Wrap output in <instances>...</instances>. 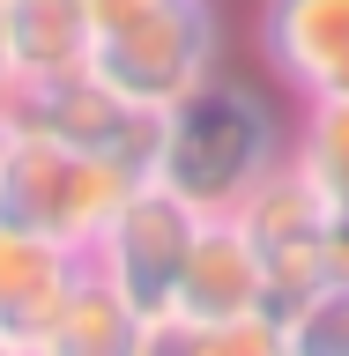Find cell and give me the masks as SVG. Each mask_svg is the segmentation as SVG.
Returning <instances> with one entry per match:
<instances>
[{
  "instance_id": "6",
  "label": "cell",
  "mask_w": 349,
  "mask_h": 356,
  "mask_svg": "<svg viewBox=\"0 0 349 356\" xmlns=\"http://www.w3.org/2000/svg\"><path fill=\"white\" fill-rule=\"evenodd\" d=\"M15 119L67 141V149H82V156L127 163V171H149V149H156V111L127 104L97 67H75V74H52V82H22Z\"/></svg>"
},
{
  "instance_id": "11",
  "label": "cell",
  "mask_w": 349,
  "mask_h": 356,
  "mask_svg": "<svg viewBox=\"0 0 349 356\" xmlns=\"http://www.w3.org/2000/svg\"><path fill=\"white\" fill-rule=\"evenodd\" d=\"M45 356H149V334L127 312V297L89 267L75 282V297L60 305L52 334H45Z\"/></svg>"
},
{
  "instance_id": "17",
  "label": "cell",
  "mask_w": 349,
  "mask_h": 356,
  "mask_svg": "<svg viewBox=\"0 0 349 356\" xmlns=\"http://www.w3.org/2000/svg\"><path fill=\"white\" fill-rule=\"evenodd\" d=\"M8 127H15V111H0V156H8Z\"/></svg>"
},
{
  "instance_id": "3",
  "label": "cell",
  "mask_w": 349,
  "mask_h": 356,
  "mask_svg": "<svg viewBox=\"0 0 349 356\" xmlns=\"http://www.w3.org/2000/svg\"><path fill=\"white\" fill-rule=\"evenodd\" d=\"M89 67L127 104L171 111L178 97H194L201 82L223 74V8L216 0H149L141 15L97 30Z\"/></svg>"
},
{
  "instance_id": "16",
  "label": "cell",
  "mask_w": 349,
  "mask_h": 356,
  "mask_svg": "<svg viewBox=\"0 0 349 356\" xmlns=\"http://www.w3.org/2000/svg\"><path fill=\"white\" fill-rule=\"evenodd\" d=\"M82 8L97 15V30H104V22H127V15H141L149 0H82Z\"/></svg>"
},
{
  "instance_id": "13",
  "label": "cell",
  "mask_w": 349,
  "mask_h": 356,
  "mask_svg": "<svg viewBox=\"0 0 349 356\" xmlns=\"http://www.w3.org/2000/svg\"><path fill=\"white\" fill-rule=\"evenodd\" d=\"M283 356H349V282H320L283 319Z\"/></svg>"
},
{
  "instance_id": "15",
  "label": "cell",
  "mask_w": 349,
  "mask_h": 356,
  "mask_svg": "<svg viewBox=\"0 0 349 356\" xmlns=\"http://www.w3.org/2000/svg\"><path fill=\"white\" fill-rule=\"evenodd\" d=\"M327 275H334V282H349V222H334V230H327Z\"/></svg>"
},
{
  "instance_id": "14",
  "label": "cell",
  "mask_w": 349,
  "mask_h": 356,
  "mask_svg": "<svg viewBox=\"0 0 349 356\" xmlns=\"http://www.w3.org/2000/svg\"><path fill=\"white\" fill-rule=\"evenodd\" d=\"M22 97V67H15V38H8V0H0V111H15Z\"/></svg>"
},
{
  "instance_id": "5",
  "label": "cell",
  "mask_w": 349,
  "mask_h": 356,
  "mask_svg": "<svg viewBox=\"0 0 349 356\" xmlns=\"http://www.w3.org/2000/svg\"><path fill=\"white\" fill-rule=\"evenodd\" d=\"M231 216H238L245 245H253V267H261L267 305L290 319L312 289L327 282V230L334 222H327V208H320V193L305 186L297 163H275Z\"/></svg>"
},
{
  "instance_id": "8",
  "label": "cell",
  "mask_w": 349,
  "mask_h": 356,
  "mask_svg": "<svg viewBox=\"0 0 349 356\" xmlns=\"http://www.w3.org/2000/svg\"><path fill=\"white\" fill-rule=\"evenodd\" d=\"M253 44L297 104L349 97V0H261Z\"/></svg>"
},
{
  "instance_id": "4",
  "label": "cell",
  "mask_w": 349,
  "mask_h": 356,
  "mask_svg": "<svg viewBox=\"0 0 349 356\" xmlns=\"http://www.w3.org/2000/svg\"><path fill=\"white\" fill-rule=\"evenodd\" d=\"M194 230H201V208H186L156 178H134L127 200L111 208V222L89 245V267L127 297V312L149 334V349H156V334H164V319H171V289H178V267H186Z\"/></svg>"
},
{
  "instance_id": "1",
  "label": "cell",
  "mask_w": 349,
  "mask_h": 356,
  "mask_svg": "<svg viewBox=\"0 0 349 356\" xmlns=\"http://www.w3.org/2000/svg\"><path fill=\"white\" fill-rule=\"evenodd\" d=\"M275 163H290V119L238 74H216L171 111H156L149 178L201 216H231Z\"/></svg>"
},
{
  "instance_id": "9",
  "label": "cell",
  "mask_w": 349,
  "mask_h": 356,
  "mask_svg": "<svg viewBox=\"0 0 349 356\" xmlns=\"http://www.w3.org/2000/svg\"><path fill=\"white\" fill-rule=\"evenodd\" d=\"M82 275H89V252L52 245L0 216V349L45 356V334H52V319H60V305L75 297Z\"/></svg>"
},
{
  "instance_id": "7",
  "label": "cell",
  "mask_w": 349,
  "mask_h": 356,
  "mask_svg": "<svg viewBox=\"0 0 349 356\" xmlns=\"http://www.w3.org/2000/svg\"><path fill=\"white\" fill-rule=\"evenodd\" d=\"M261 305H267V289H261V267H253V245H245L238 216H201L156 349H186L194 334L223 327V319H238V312H261Z\"/></svg>"
},
{
  "instance_id": "2",
  "label": "cell",
  "mask_w": 349,
  "mask_h": 356,
  "mask_svg": "<svg viewBox=\"0 0 349 356\" xmlns=\"http://www.w3.org/2000/svg\"><path fill=\"white\" fill-rule=\"evenodd\" d=\"M134 178H149V171L82 156V149H67V141H52V134L15 119L8 127V156H0V216L38 230V238H52V245L89 252Z\"/></svg>"
},
{
  "instance_id": "12",
  "label": "cell",
  "mask_w": 349,
  "mask_h": 356,
  "mask_svg": "<svg viewBox=\"0 0 349 356\" xmlns=\"http://www.w3.org/2000/svg\"><path fill=\"white\" fill-rule=\"evenodd\" d=\"M290 163L320 193L327 222H349V97H320L290 127Z\"/></svg>"
},
{
  "instance_id": "10",
  "label": "cell",
  "mask_w": 349,
  "mask_h": 356,
  "mask_svg": "<svg viewBox=\"0 0 349 356\" xmlns=\"http://www.w3.org/2000/svg\"><path fill=\"white\" fill-rule=\"evenodd\" d=\"M8 38H15L22 82H52V74L89 67L97 15H89L82 0H8Z\"/></svg>"
},
{
  "instance_id": "18",
  "label": "cell",
  "mask_w": 349,
  "mask_h": 356,
  "mask_svg": "<svg viewBox=\"0 0 349 356\" xmlns=\"http://www.w3.org/2000/svg\"><path fill=\"white\" fill-rule=\"evenodd\" d=\"M0 356H8V349H0Z\"/></svg>"
}]
</instances>
